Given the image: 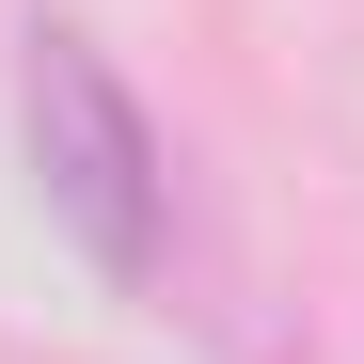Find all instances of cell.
Returning a JSON list of instances; mask_svg holds the SVG:
<instances>
[{
	"label": "cell",
	"instance_id": "cell-1",
	"mask_svg": "<svg viewBox=\"0 0 364 364\" xmlns=\"http://www.w3.org/2000/svg\"><path fill=\"white\" fill-rule=\"evenodd\" d=\"M16 127H32V174H48V222H64L111 285H159V254H174V159L143 127L127 64L48 16L32 64H16Z\"/></svg>",
	"mask_w": 364,
	"mask_h": 364
}]
</instances>
